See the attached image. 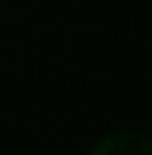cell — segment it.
Masks as SVG:
<instances>
[{"label": "cell", "instance_id": "1", "mask_svg": "<svg viewBox=\"0 0 152 155\" xmlns=\"http://www.w3.org/2000/svg\"><path fill=\"white\" fill-rule=\"evenodd\" d=\"M89 155H152V136L140 130H117L101 136Z\"/></svg>", "mask_w": 152, "mask_h": 155}]
</instances>
